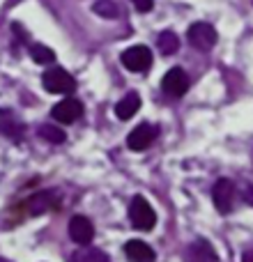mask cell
I'll return each mask as SVG.
<instances>
[{
  "label": "cell",
  "mask_w": 253,
  "mask_h": 262,
  "mask_svg": "<svg viewBox=\"0 0 253 262\" xmlns=\"http://www.w3.org/2000/svg\"><path fill=\"white\" fill-rule=\"evenodd\" d=\"M124 255L129 258L131 262H154V251L152 246H147L145 242L140 239H129L124 244Z\"/></svg>",
  "instance_id": "cell-10"
},
{
  "label": "cell",
  "mask_w": 253,
  "mask_h": 262,
  "mask_svg": "<svg viewBox=\"0 0 253 262\" xmlns=\"http://www.w3.org/2000/svg\"><path fill=\"white\" fill-rule=\"evenodd\" d=\"M233 195H235V186L230 180H219L212 189V200L219 214H228L233 209Z\"/></svg>",
  "instance_id": "cell-9"
},
{
  "label": "cell",
  "mask_w": 253,
  "mask_h": 262,
  "mask_svg": "<svg viewBox=\"0 0 253 262\" xmlns=\"http://www.w3.org/2000/svg\"><path fill=\"white\" fill-rule=\"evenodd\" d=\"M186 39H189V44L194 46V49L209 51L217 44L219 35H217V30H214V26H209V23H205V21H198V23H194V26H189Z\"/></svg>",
  "instance_id": "cell-4"
},
{
  "label": "cell",
  "mask_w": 253,
  "mask_h": 262,
  "mask_svg": "<svg viewBox=\"0 0 253 262\" xmlns=\"http://www.w3.org/2000/svg\"><path fill=\"white\" fill-rule=\"evenodd\" d=\"M30 58L35 60L37 64H51V62H55L53 49H49V46H44V44H32L30 46Z\"/></svg>",
  "instance_id": "cell-16"
},
{
  "label": "cell",
  "mask_w": 253,
  "mask_h": 262,
  "mask_svg": "<svg viewBox=\"0 0 253 262\" xmlns=\"http://www.w3.org/2000/svg\"><path fill=\"white\" fill-rule=\"evenodd\" d=\"M157 46L163 55H173V53H177V49H180V39H177V35L173 30H163L157 39Z\"/></svg>",
  "instance_id": "cell-15"
},
{
  "label": "cell",
  "mask_w": 253,
  "mask_h": 262,
  "mask_svg": "<svg viewBox=\"0 0 253 262\" xmlns=\"http://www.w3.org/2000/svg\"><path fill=\"white\" fill-rule=\"evenodd\" d=\"M120 60H122L124 69H129V72H134V74H143L152 67V51L143 44L129 46L126 51H122Z\"/></svg>",
  "instance_id": "cell-3"
},
{
  "label": "cell",
  "mask_w": 253,
  "mask_h": 262,
  "mask_svg": "<svg viewBox=\"0 0 253 262\" xmlns=\"http://www.w3.org/2000/svg\"><path fill=\"white\" fill-rule=\"evenodd\" d=\"M41 85L44 90L53 92V95H72L76 90V81L69 72H65L62 67H53L49 72H44L41 76Z\"/></svg>",
  "instance_id": "cell-2"
},
{
  "label": "cell",
  "mask_w": 253,
  "mask_h": 262,
  "mask_svg": "<svg viewBox=\"0 0 253 262\" xmlns=\"http://www.w3.org/2000/svg\"><path fill=\"white\" fill-rule=\"evenodd\" d=\"M131 5H134L136 9H138V12H150V9L154 7V0H131Z\"/></svg>",
  "instance_id": "cell-19"
},
{
  "label": "cell",
  "mask_w": 253,
  "mask_h": 262,
  "mask_svg": "<svg viewBox=\"0 0 253 262\" xmlns=\"http://www.w3.org/2000/svg\"><path fill=\"white\" fill-rule=\"evenodd\" d=\"M81 115H83V104L78 99H72V97L58 101V104L53 106V111H51V118L60 124H72V122H76Z\"/></svg>",
  "instance_id": "cell-6"
},
{
  "label": "cell",
  "mask_w": 253,
  "mask_h": 262,
  "mask_svg": "<svg viewBox=\"0 0 253 262\" xmlns=\"http://www.w3.org/2000/svg\"><path fill=\"white\" fill-rule=\"evenodd\" d=\"M138 108H140L138 92H129V95H124V99H120L118 104H115V115H118L120 120H131L138 113Z\"/></svg>",
  "instance_id": "cell-13"
},
{
  "label": "cell",
  "mask_w": 253,
  "mask_h": 262,
  "mask_svg": "<svg viewBox=\"0 0 253 262\" xmlns=\"http://www.w3.org/2000/svg\"><path fill=\"white\" fill-rule=\"evenodd\" d=\"M129 221H131V226H134L136 230H143V232L152 230L154 223H157V214H154L152 205H150L143 195H136V198L131 200V205H129Z\"/></svg>",
  "instance_id": "cell-1"
},
{
  "label": "cell",
  "mask_w": 253,
  "mask_h": 262,
  "mask_svg": "<svg viewBox=\"0 0 253 262\" xmlns=\"http://www.w3.org/2000/svg\"><path fill=\"white\" fill-rule=\"evenodd\" d=\"M244 200H249V203L253 205V186H246L244 189Z\"/></svg>",
  "instance_id": "cell-21"
},
{
  "label": "cell",
  "mask_w": 253,
  "mask_h": 262,
  "mask_svg": "<svg viewBox=\"0 0 253 262\" xmlns=\"http://www.w3.org/2000/svg\"><path fill=\"white\" fill-rule=\"evenodd\" d=\"M242 262H253V246H251V249H246L244 253H242Z\"/></svg>",
  "instance_id": "cell-20"
},
{
  "label": "cell",
  "mask_w": 253,
  "mask_h": 262,
  "mask_svg": "<svg viewBox=\"0 0 253 262\" xmlns=\"http://www.w3.org/2000/svg\"><path fill=\"white\" fill-rule=\"evenodd\" d=\"M154 138H157V127L143 122L126 136V145H129V149H134V152H143V149H147L150 145L154 143Z\"/></svg>",
  "instance_id": "cell-8"
},
{
  "label": "cell",
  "mask_w": 253,
  "mask_h": 262,
  "mask_svg": "<svg viewBox=\"0 0 253 262\" xmlns=\"http://www.w3.org/2000/svg\"><path fill=\"white\" fill-rule=\"evenodd\" d=\"M69 237H72V242H76L78 246H88L92 242V237H95V226H92V221L88 216H81V214L72 216V221H69Z\"/></svg>",
  "instance_id": "cell-7"
},
{
  "label": "cell",
  "mask_w": 253,
  "mask_h": 262,
  "mask_svg": "<svg viewBox=\"0 0 253 262\" xmlns=\"http://www.w3.org/2000/svg\"><path fill=\"white\" fill-rule=\"evenodd\" d=\"M55 205H58V193H55V191H39V193H35L28 200V209H30V214H35V216L46 212V209H53Z\"/></svg>",
  "instance_id": "cell-11"
},
{
  "label": "cell",
  "mask_w": 253,
  "mask_h": 262,
  "mask_svg": "<svg viewBox=\"0 0 253 262\" xmlns=\"http://www.w3.org/2000/svg\"><path fill=\"white\" fill-rule=\"evenodd\" d=\"M39 136L44 140H49V143H55V145H60V143H65V131L60 129V127H53V124H41L39 127Z\"/></svg>",
  "instance_id": "cell-18"
},
{
  "label": "cell",
  "mask_w": 253,
  "mask_h": 262,
  "mask_svg": "<svg viewBox=\"0 0 253 262\" xmlns=\"http://www.w3.org/2000/svg\"><path fill=\"white\" fill-rule=\"evenodd\" d=\"M161 90L166 92L168 97L177 99V97H184L186 90H189V74L184 72L182 67H173L166 72L161 81Z\"/></svg>",
  "instance_id": "cell-5"
},
{
  "label": "cell",
  "mask_w": 253,
  "mask_h": 262,
  "mask_svg": "<svg viewBox=\"0 0 253 262\" xmlns=\"http://www.w3.org/2000/svg\"><path fill=\"white\" fill-rule=\"evenodd\" d=\"M0 131H3L7 138L18 140L23 136V124L12 111H0Z\"/></svg>",
  "instance_id": "cell-12"
},
{
  "label": "cell",
  "mask_w": 253,
  "mask_h": 262,
  "mask_svg": "<svg viewBox=\"0 0 253 262\" xmlns=\"http://www.w3.org/2000/svg\"><path fill=\"white\" fill-rule=\"evenodd\" d=\"M72 262H111V258L99 249H92V246H81L76 253L72 255Z\"/></svg>",
  "instance_id": "cell-14"
},
{
  "label": "cell",
  "mask_w": 253,
  "mask_h": 262,
  "mask_svg": "<svg viewBox=\"0 0 253 262\" xmlns=\"http://www.w3.org/2000/svg\"><path fill=\"white\" fill-rule=\"evenodd\" d=\"M92 9H95V14H99V16H104V18H118L120 16V7H118V3H113V0H97V3L92 5Z\"/></svg>",
  "instance_id": "cell-17"
},
{
  "label": "cell",
  "mask_w": 253,
  "mask_h": 262,
  "mask_svg": "<svg viewBox=\"0 0 253 262\" xmlns=\"http://www.w3.org/2000/svg\"><path fill=\"white\" fill-rule=\"evenodd\" d=\"M0 262H7V260H3V258H0Z\"/></svg>",
  "instance_id": "cell-22"
}]
</instances>
